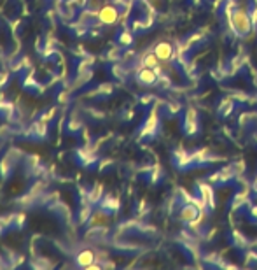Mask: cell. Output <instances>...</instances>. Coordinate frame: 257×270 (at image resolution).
<instances>
[{
	"label": "cell",
	"mask_w": 257,
	"mask_h": 270,
	"mask_svg": "<svg viewBox=\"0 0 257 270\" xmlns=\"http://www.w3.org/2000/svg\"><path fill=\"white\" fill-rule=\"evenodd\" d=\"M119 18H121V9L114 4L102 5L97 12V20H98V23H102V25H114L119 21Z\"/></svg>",
	"instance_id": "cell-1"
},
{
	"label": "cell",
	"mask_w": 257,
	"mask_h": 270,
	"mask_svg": "<svg viewBox=\"0 0 257 270\" xmlns=\"http://www.w3.org/2000/svg\"><path fill=\"white\" fill-rule=\"evenodd\" d=\"M154 53H156V57L159 58V61H172L173 57H175V48L173 44L170 42H159V44L154 46Z\"/></svg>",
	"instance_id": "cell-2"
},
{
	"label": "cell",
	"mask_w": 257,
	"mask_h": 270,
	"mask_svg": "<svg viewBox=\"0 0 257 270\" xmlns=\"http://www.w3.org/2000/svg\"><path fill=\"white\" fill-rule=\"evenodd\" d=\"M157 70L156 69H149V67H142L137 72V81L144 86H154L157 81Z\"/></svg>",
	"instance_id": "cell-3"
},
{
	"label": "cell",
	"mask_w": 257,
	"mask_h": 270,
	"mask_svg": "<svg viewBox=\"0 0 257 270\" xmlns=\"http://www.w3.org/2000/svg\"><path fill=\"white\" fill-rule=\"evenodd\" d=\"M95 262H97V254H95V251H91V249L79 251L76 256L77 267H84V269H88V267H91Z\"/></svg>",
	"instance_id": "cell-4"
},
{
	"label": "cell",
	"mask_w": 257,
	"mask_h": 270,
	"mask_svg": "<svg viewBox=\"0 0 257 270\" xmlns=\"http://www.w3.org/2000/svg\"><path fill=\"white\" fill-rule=\"evenodd\" d=\"M208 2H215V0H208Z\"/></svg>",
	"instance_id": "cell-5"
},
{
	"label": "cell",
	"mask_w": 257,
	"mask_h": 270,
	"mask_svg": "<svg viewBox=\"0 0 257 270\" xmlns=\"http://www.w3.org/2000/svg\"><path fill=\"white\" fill-rule=\"evenodd\" d=\"M65 2H69V0H65Z\"/></svg>",
	"instance_id": "cell-6"
}]
</instances>
